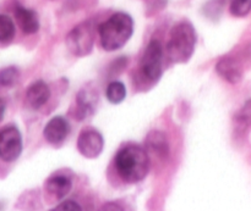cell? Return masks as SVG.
Returning <instances> with one entry per match:
<instances>
[{
    "instance_id": "cell-10",
    "label": "cell",
    "mask_w": 251,
    "mask_h": 211,
    "mask_svg": "<svg viewBox=\"0 0 251 211\" xmlns=\"http://www.w3.org/2000/svg\"><path fill=\"white\" fill-rule=\"evenodd\" d=\"M216 71L222 78H225L227 82L235 84L240 82L243 77L242 68L239 63L233 58H222L216 65Z\"/></svg>"
},
{
    "instance_id": "cell-12",
    "label": "cell",
    "mask_w": 251,
    "mask_h": 211,
    "mask_svg": "<svg viewBox=\"0 0 251 211\" xmlns=\"http://www.w3.org/2000/svg\"><path fill=\"white\" fill-rule=\"evenodd\" d=\"M73 182L69 177L63 175L51 176L46 182V190L58 199H63L70 193Z\"/></svg>"
},
{
    "instance_id": "cell-19",
    "label": "cell",
    "mask_w": 251,
    "mask_h": 211,
    "mask_svg": "<svg viewBox=\"0 0 251 211\" xmlns=\"http://www.w3.org/2000/svg\"><path fill=\"white\" fill-rule=\"evenodd\" d=\"M229 9L233 16H247L251 11V0H229Z\"/></svg>"
},
{
    "instance_id": "cell-18",
    "label": "cell",
    "mask_w": 251,
    "mask_h": 211,
    "mask_svg": "<svg viewBox=\"0 0 251 211\" xmlns=\"http://www.w3.org/2000/svg\"><path fill=\"white\" fill-rule=\"evenodd\" d=\"M20 72L15 66H9L0 70V87L9 88L19 80Z\"/></svg>"
},
{
    "instance_id": "cell-15",
    "label": "cell",
    "mask_w": 251,
    "mask_h": 211,
    "mask_svg": "<svg viewBox=\"0 0 251 211\" xmlns=\"http://www.w3.org/2000/svg\"><path fill=\"white\" fill-rule=\"evenodd\" d=\"M105 95L112 104H119L126 97V88H125L124 83L119 82V81H113L108 84Z\"/></svg>"
},
{
    "instance_id": "cell-2",
    "label": "cell",
    "mask_w": 251,
    "mask_h": 211,
    "mask_svg": "<svg viewBox=\"0 0 251 211\" xmlns=\"http://www.w3.org/2000/svg\"><path fill=\"white\" fill-rule=\"evenodd\" d=\"M134 33V21L125 12H117L107 21L100 24V45L107 51H114L123 48Z\"/></svg>"
},
{
    "instance_id": "cell-17",
    "label": "cell",
    "mask_w": 251,
    "mask_h": 211,
    "mask_svg": "<svg viewBox=\"0 0 251 211\" xmlns=\"http://www.w3.org/2000/svg\"><path fill=\"white\" fill-rule=\"evenodd\" d=\"M15 23L7 15L0 14V43H7L15 37Z\"/></svg>"
},
{
    "instance_id": "cell-6",
    "label": "cell",
    "mask_w": 251,
    "mask_h": 211,
    "mask_svg": "<svg viewBox=\"0 0 251 211\" xmlns=\"http://www.w3.org/2000/svg\"><path fill=\"white\" fill-rule=\"evenodd\" d=\"M22 151L21 132L15 126H7L0 131V159L12 163Z\"/></svg>"
},
{
    "instance_id": "cell-13",
    "label": "cell",
    "mask_w": 251,
    "mask_h": 211,
    "mask_svg": "<svg viewBox=\"0 0 251 211\" xmlns=\"http://www.w3.org/2000/svg\"><path fill=\"white\" fill-rule=\"evenodd\" d=\"M146 147L151 151L156 153L159 156H167L169 151L168 141L164 133L159 131H153L147 136Z\"/></svg>"
},
{
    "instance_id": "cell-1",
    "label": "cell",
    "mask_w": 251,
    "mask_h": 211,
    "mask_svg": "<svg viewBox=\"0 0 251 211\" xmlns=\"http://www.w3.org/2000/svg\"><path fill=\"white\" fill-rule=\"evenodd\" d=\"M115 168L119 176L125 182H140L149 173V154L139 146L124 147L118 151L115 156Z\"/></svg>"
},
{
    "instance_id": "cell-7",
    "label": "cell",
    "mask_w": 251,
    "mask_h": 211,
    "mask_svg": "<svg viewBox=\"0 0 251 211\" xmlns=\"http://www.w3.org/2000/svg\"><path fill=\"white\" fill-rule=\"evenodd\" d=\"M104 141L102 134L93 128L85 129L80 133L77 139V149L85 158L95 159L102 153Z\"/></svg>"
},
{
    "instance_id": "cell-14",
    "label": "cell",
    "mask_w": 251,
    "mask_h": 211,
    "mask_svg": "<svg viewBox=\"0 0 251 211\" xmlns=\"http://www.w3.org/2000/svg\"><path fill=\"white\" fill-rule=\"evenodd\" d=\"M98 95L92 89H82L77 95V106L78 114L81 119L88 116L93 112L96 102H97Z\"/></svg>"
},
{
    "instance_id": "cell-8",
    "label": "cell",
    "mask_w": 251,
    "mask_h": 211,
    "mask_svg": "<svg viewBox=\"0 0 251 211\" xmlns=\"http://www.w3.org/2000/svg\"><path fill=\"white\" fill-rule=\"evenodd\" d=\"M69 133V124L64 117L55 116L49 120L43 131L44 138L50 144H60Z\"/></svg>"
},
{
    "instance_id": "cell-20",
    "label": "cell",
    "mask_w": 251,
    "mask_h": 211,
    "mask_svg": "<svg viewBox=\"0 0 251 211\" xmlns=\"http://www.w3.org/2000/svg\"><path fill=\"white\" fill-rule=\"evenodd\" d=\"M50 211H82L81 210V207L74 200H66V202L60 203L59 205H56L54 209Z\"/></svg>"
},
{
    "instance_id": "cell-5",
    "label": "cell",
    "mask_w": 251,
    "mask_h": 211,
    "mask_svg": "<svg viewBox=\"0 0 251 211\" xmlns=\"http://www.w3.org/2000/svg\"><path fill=\"white\" fill-rule=\"evenodd\" d=\"M162 63H163V45L157 39H152L147 45L142 55L141 63H140L141 76L149 82H157L163 72Z\"/></svg>"
},
{
    "instance_id": "cell-11",
    "label": "cell",
    "mask_w": 251,
    "mask_h": 211,
    "mask_svg": "<svg viewBox=\"0 0 251 211\" xmlns=\"http://www.w3.org/2000/svg\"><path fill=\"white\" fill-rule=\"evenodd\" d=\"M50 97V89L43 81L32 83L26 92V99L32 109H39L43 106Z\"/></svg>"
},
{
    "instance_id": "cell-9",
    "label": "cell",
    "mask_w": 251,
    "mask_h": 211,
    "mask_svg": "<svg viewBox=\"0 0 251 211\" xmlns=\"http://www.w3.org/2000/svg\"><path fill=\"white\" fill-rule=\"evenodd\" d=\"M15 19H16V22L21 31L26 34H33L38 32L39 20L38 15L34 10L27 9V7L19 5L15 9Z\"/></svg>"
},
{
    "instance_id": "cell-22",
    "label": "cell",
    "mask_w": 251,
    "mask_h": 211,
    "mask_svg": "<svg viewBox=\"0 0 251 211\" xmlns=\"http://www.w3.org/2000/svg\"><path fill=\"white\" fill-rule=\"evenodd\" d=\"M5 114V102L2 99H0V122H1L2 117Z\"/></svg>"
},
{
    "instance_id": "cell-16",
    "label": "cell",
    "mask_w": 251,
    "mask_h": 211,
    "mask_svg": "<svg viewBox=\"0 0 251 211\" xmlns=\"http://www.w3.org/2000/svg\"><path fill=\"white\" fill-rule=\"evenodd\" d=\"M234 121L235 127H237V129H239L240 132L245 131V129L249 128L251 126V99L248 100V102L243 105L242 109L235 114Z\"/></svg>"
},
{
    "instance_id": "cell-4",
    "label": "cell",
    "mask_w": 251,
    "mask_h": 211,
    "mask_svg": "<svg viewBox=\"0 0 251 211\" xmlns=\"http://www.w3.org/2000/svg\"><path fill=\"white\" fill-rule=\"evenodd\" d=\"M95 44V27L92 22H82L74 27L66 36V46L77 58L88 55Z\"/></svg>"
},
{
    "instance_id": "cell-21",
    "label": "cell",
    "mask_w": 251,
    "mask_h": 211,
    "mask_svg": "<svg viewBox=\"0 0 251 211\" xmlns=\"http://www.w3.org/2000/svg\"><path fill=\"white\" fill-rule=\"evenodd\" d=\"M100 211H124V209H123L119 204H117V203L110 202L103 205V207L100 209Z\"/></svg>"
},
{
    "instance_id": "cell-3",
    "label": "cell",
    "mask_w": 251,
    "mask_h": 211,
    "mask_svg": "<svg viewBox=\"0 0 251 211\" xmlns=\"http://www.w3.org/2000/svg\"><path fill=\"white\" fill-rule=\"evenodd\" d=\"M196 32L189 21H181L172 28L167 43V55L172 63H188L195 51Z\"/></svg>"
}]
</instances>
